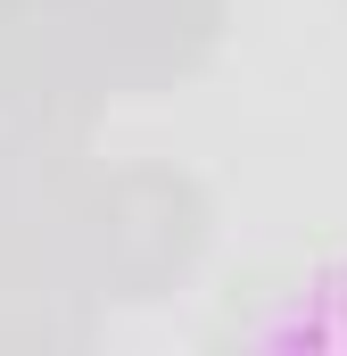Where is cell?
<instances>
[{
	"label": "cell",
	"instance_id": "1",
	"mask_svg": "<svg viewBox=\"0 0 347 356\" xmlns=\"http://www.w3.org/2000/svg\"><path fill=\"white\" fill-rule=\"evenodd\" d=\"M83 182L75 133H0V348H58L91 332V290L67 257V199Z\"/></svg>",
	"mask_w": 347,
	"mask_h": 356
},
{
	"label": "cell",
	"instance_id": "2",
	"mask_svg": "<svg viewBox=\"0 0 347 356\" xmlns=\"http://www.w3.org/2000/svg\"><path fill=\"white\" fill-rule=\"evenodd\" d=\"M207 249V199L166 166L91 175L67 199V257L91 298H158Z\"/></svg>",
	"mask_w": 347,
	"mask_h": 356
},
{
	"label": "cell",
	"instance_id": "3",
	"mask_svg": "<svg viewBox=\"0 0 347 356\" xmlns=\"http://www.w3.org/2000/svg\"><path fill=\"white\" fill-rule=\"evenodd\" d=\"M116 91L83 0H0V116L33 133H75Z\"/></svg>",
	"mask_w": 347,
	"mask_h": 356
},
{
	"label": "cell",
	"instance_id": "4",
	"mask_svg": "<svg viewBox=\"0 0 347 356\" xmlns=\"http://www.w3.org/2000/svg\"><path fill=\"white\" fill-rule=\"evenodd\" d=\"M83 8H91L99 50H108L116 91L182 83L223 33V0H83Z\"/></svg>",
	"mask_w": 347,
	"mask_h": 356
}]
</instances>
